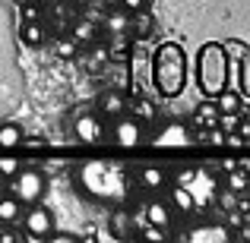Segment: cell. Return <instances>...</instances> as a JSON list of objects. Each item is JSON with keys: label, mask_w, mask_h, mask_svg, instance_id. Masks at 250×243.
Instances as JSON below:
<instances>
[{"label": "cell", "mask_w": 250, "mask_h": 243, "mask_svg": "<svg viewBox=\"0 0 250 243\" xmlns=\"http://www.w3.org/2000/svg\"><path fill=\"white\" fill-rule=\"evenodd\" d=\"M155 114H159V111H155V104L152 101H146V98H140V101H136L133 104V117H136V120H146V123H152L155 120Z\"/></svg>", "instance_id": "44dd1931"}, {"label": "cell", "mask_w": 250, "mask_h": 243, "mask_svg": "<svg viewBox=\"0 0 250 243\" xmlns=\"http://www.w3.org/2000/svg\"><path fill=\"white\" fill-rule=\"evenodd\" d=\"M54 51L61 57H73L76 54V38L73 35H57L54 38Z\"/></svg>", "instance_id": "d4e9b609"}, {"label": "cell", "mask_w": 250, "mask_h": 243, "mask_svg": "<svg viewBox=\"0 0 250 243\" xmlns=\"http://www.w3.org/2000/svg\"><path fill=\"white\" fill-rule=\"evenodd\" d=\"M127 82H130V73H127V63H121V60H114V67H111V89H127Z\"/></svg>", "instance_id": "d6986e66"}, {"label": "cell", "mask_w": 250, "mask_h": 243, "mask_svg": "<svg viewBox=\"0 0 250 243\" xmlns=\"http://www.w3.org/2000/svg\"><path fill=\"white\" fill-rule=\"evenodd\" d=\"M67 3H73V6H89V0H67Z\"/></svg>", "instance_id": "8d00e7d4"}, {"label": "cell", "mask_w": 250, "mask_h": 243, "mask_svg": "<svg viewBox=\"0 0 250 243\" xmlns=\"http://www.w3.org/2000/svg\"><path fill=\"white\" fill-rule=\"evenodd\" d=\"M241 224H244V218H241V212H238V208H228V231H238V227Z\"/></svg>", "instance_id": "f546056e"}, {"label": "cell", "mask_w": 250, "mask_h": 243, "mask_svg": "<svg viewBox=\"0 0 250 243\" xmlns=\"http://www.w3.org/2000/svg\"><path fill=\"white\" fill-rule=\"evenodd\" d=\"M102 25L111 32V35H121V32H127V29H130V19L124 16V13H108Z\"/></svg>", "instance_id": "e0dca14e"}, {"label": "cell", "mask_w": 250, "mask_h": 243, "mask_svg": "<svg viewBox=\"0 0 250 243\" xmlns=\"http://www.w3.org/2000/svg\"><path fill=\"white\" fill-rule=\"evenodd\" d=\"M104 63H108V51H104V48H95V51H92V57L85 60V70H89V73H98Z\"/></svg>", "instance_id": "4316f807"}, {"label": "cell", "mask_w": 250, "mask_h": 243, "mask_svg": "<svg viewBox=\"0 0 250 243\" xmlns=\"http://www.w3.org/2000/svg\"><path fill=\"white\" fill-rule=\"evenodd\" d=\"M102 6H108V10H114V6H121V0H98Z\"/></svg>", "instance_id": "d590c367"}, {"label": "cell", "mask_w": 250, "mask_h": 243, "mask_svg": "<svg viewBox=\"0 0 250 243\" xmlns=\"http://www.w3.org/2000/svg\"><path fill=\"white\" fill-rule=\"evenodd\" d=\"M171 199H174V206L184 208V212L193 208V193H190L187 187H174V189H171Z\"/></svg>", "instance_id": "603a6c76"}, {"label": "cell", "mask_w": 250, "mask_h": 243, "mask_svg": "<svg viewBox=\"0 0 250 243\" xmlns=\"http://www.w3.org/2000/svg\"><path fill=\"white\" fill-rule=\"evenodd\" d=\"M102 111H104V114H121V111H124V98H121V92H108V95H104L102 98Z\"/></svg>", "instance_id": "cb8c5ba5"}, {"label": "cell", "mask_w": 250, "mask_h": 243, "mask_svg": "<svg viewBox=\"0 0 250 243\" xmlns=\"http://www.w3.org/2000/svg\"><path fill=\"white\" fill-rule=\"evenodd\" d=\"M73 133H76V139H83V142H102L104 139V123L98 120L95 114L80 111L76 120H73Z\"/></svg>", "instance_id": "5b68a950"}, {"label": "cell", "mask_w": 250, "mask_h": 243, "mask_svg": "<svg viewBox=\"0 0 250 243\" xmlns=\"http://www.w3.org/2000/svg\"><path fill=\"white\" fill-rule=\"evenodd\" d=\"M247 199H250V183H247Z\"/></svg>", "instance_id": "74e56055"}, {"label": "cell", "mask_w": 250, "mask_h": 243, "mask_svg": "<svg viewBox=\"0 0 250 243\" xmlns=\"http://www.w3.org/2000/svg\"><path fill=\"white\" fill-rule=\"evenodd\" d=\"M19 139H22V130H19L16 123H3V127H0V149H3V152H16Z\"/></svg>", "instance_id": "9c48e42d"}, {"label": "cell", "mask_w": 250, "mask_h": 243, "mask_svg": "<svg viewBox=\"0 0 250 243\" xmlns=\"http://www.w3.org/2000/svg\"><path fill=\"white\" fill-rule=\"evenodd\" d=\"M222 54L228 57V60H250V48L244 41H238V38H228V41H222Z\"/></svg>", "instance_id": "8fae6325"}, {"label": "cell", "mask_w": 250, "mask_h": 243, "mask_svg": "<svg viewBox=\"0 0 250 243\" xmlns=\"http://www.w3.org/2000/svg\"><path fill=\"white\" fill-rule=\"evenodd\" d=\"M184 76H187V63L177 44H162L159 54L152 60V79L165 95H177L184 89Z\"/></svg>", "instance_id": "6da1fadb"}, {"label": "cell", "mask_w": 250, "mask_h": 243, "mask_svg": "<svg viewBox=\"0 0 250 243\" xmlns=\"http://www.w3.org/2000/svg\"><path fill=\"white\" fill-rule=\"evenodd\" d=\"M25 234L19 231L16 224H0V243H16V240H22Z\"/></svg>", "instance_id": "83f0119b"}, {"label": "cell", "mask_w": 250, "mask_h": 243, "mask_svg": "<svg viewBox=\"0 0 250 243\" xmlns=\"http://www.w3.org/2000/svg\"><path fill=\"white\" fill-rule=\"evenodd\" d=\"M22 16L32 22V19H38V16H42V10H38V6H25V10H22Z\"/></svg>", "instance_id": "836d02e7"}, {"label": "cell", "mask_w": 250, "mask_h": 243, "mask_svg": "<svg viewBox=\"0 0 250 243\" xmlns=\"http://www.w3.org/2000/svg\"><path fill=\"white\" fill-rule=\"evenodd\" d=\"M70 35H73L76 38V44H89V41H95V38H98V25L95 22H92V19H76V22L73 25H70Z\"/></svg>", "instance_id": "ba28073f"}, {"label": "cell", "mask_w": 250, "mask_h": 243, "mask_svg": "<svg viewBox=\"0 0 250 243\" xmlns=\"http://www.w3.org/2000/svg\"><path fill=\"white\" fill-rule=\"evenodd\" d=\"M121 6H127V10H146V0H121Z\"/></svg>", "instance_id": "4dcf8cb0"}, {"label": "cell", "mask_w": 250, "mask_h": 243, "mask_svg": "<svg viewBox=\"0 0 250 243\" xmlns=\"http://www.w3.org/2000/svg\"><path fill=\"white\" fill-rule=\"evenodd\" d=\"M225 73H228V57L222 54V44L209 41L203 44L200 57H196V79H200L206 95H219L225 85Z\"/></svg>", "instance_id": "7a4b0ae2"}, {"label": "cell", "mask_w": 250, "mask_h": 243, "mask_svg": "<svg viewBox=\"0 0 250 243\" xmlns=\"http://www.w3.org/2000/svg\"><path fill=\"white\" fill-rule=\"evenodd\" d=\"M48 189V177L35 168H25V170H16L10 177V196H16L22 206H32V202L42 199V193Z\"/></svg>", "instance_id": "3957f363"}, {"label": "cell", "mask_w": 250, "mask_h": 243, "mask_svg": "<svg viewBox=\"0 0 250 243\" xmlns=\"http://www.w3.org/2000/svg\"><path fill=\"white\" fill-rule=\"evenodd\" d=\"M143 237H146V240H152V243H159V240H165V227H159V224H146V227H143Z\"/></svg>", "instance_id": "f1b7e54d"}, {"label": "cell", "mask_w": 250, "mask_h": 243, "mask_svg": "<svg viewBox=\"0 0 250 243\" xmlns=\"http://www.w3.org/2000/svg\"><path fill=\"white\" fill-rule=\"evenodd\" d=\"M114 142H121V146H140L143 142V123L136 117L117 120L114 123Z\"/></svg>", "instance_id": "8992f818"}, {"label": "cell", "mask_w": 250, "mask_h": 243, "mask_svg": "<svg viewBox=\"0 0 250 243\" xmlns=\"http://www.w3.org/2000/svg\"><path fill=\"white\" fill-rule=\"evenodd\" d=\"M130 29H133L136 38L149 35V32H152V16H149V13H143V10H136L133 13V25H130Z\"/></svg>", "instance_id": "ac0fdd59"}, {"label": "cell", "mask_w": 250, "mask_h": 243, "mask_svg": "<svg viewBox=\"0 0 250 243\" xmlns=\"http://www.w3.org/2000/svg\"><path fill=\"white\" fill-rule=\"evenodd\" d=\"M234 199H238V193H231V189H228V193H222V206H225V208H234V206H238Z\"/></svg>", "instance_id": "1f68e13d"}, {"label": "cell", "mask_w": 250, "mask_h": 243, "mask_svg": "<svg viewBox=\"0 0 250 243\" xmlns=\"http://www.w3.org/2000/svg\"><path fill=\"white\" fill-rule=\"evenodd\" d=\"M222 168H225V174H228V170L238 168V161H234V158H225V161H222Z\"/></svg>", "instance_id": "e575fe53"}, {"label": "cell", "mask_w": 250, "mask_h": 243, "mask_svg": "<svg viewBox=\"0 0 250 243\" xmlns=\"http://www.w3.org/2000/svg\"><path fill=\"white\" fill-rule=\"evenodd\" d=\"M48 237H51V240H54V243H73V240H76V237H73V234H54V231H51V234H48Z\"/></svg>", "instance_id": "d6a6232c"}, {"label": "cell", "mask_w": 250, "mask_h": 243, "mask_svg": "<svg viewBox=\"0 0 250 243\" xmlns=\"http://www.w3.org/2000/svg\"><path fill=\"white\" fill-rule=\"evenodd\" d=\"M19 215H22V202L16 196H3L0 199V224H19Z\"/></svg>", "instance_id": "52a82bcc"}, {"label": "cell", "mask_w": 250, "mask_h": 243, "mask_svg": "<svg viewBox=\"0 0 250 243\" xmlns=\"http://www.w3.org/2000/svg\"><path fill=\"white\" fill-rule=\"evenodd\" d=\"M54 231V218H51L48 208H29V212L22 215V234L29 240H44L48 234Z\"/></svg>", "instance_id": "277c9868"}, {"label": "cell", "mask_w": 250, "mask_h": 243, "mask_svg": "<svg viewBox=\"0 0 250 243\" xmlns=\"http://www.w3.org/2000/svg\"><path fill=\"white\" fill-rule=\"evenodd\" d=\"M247 183H250V174L247 170H228V189H231V193H238V196H244L247 193Z\"/></svg>", "instance_id": "9a60e30c"}, {"label": "cell", "mask_w": 250, "mask_h": 243, "mask_svg": "<svg viewBox=\"0 0 250 243\" xmlns=\"http://www.w3.org/2000/svg\"><path fill=\"white\" fill-rule=\"evenodd\" d=\"M16 170H19V158L13 152H3L0 155V174H3V180H10Z\"/></svg>", "instance_id": "484cf974"}, {"label": "cell", "mask_w": 250, "mask_h": 243, "mask_svg": "<svg viewBox=\"0 0 250 243\" xmlns=\"http://www.w3.org/2000/svg\"><path fill=\"white\" fill-rule=\"evenodd\" d=\"M111 234L114 237H133V221H130V215L127 212H117L114 218H111Z\"/></svg>", "instance_id": "5bb4252c"}, {"label": "cell", "mask_w": 250, "mask_h": 243, "mask_svg": "<svg viewBox=\"0 0 250 243\" xmlns=\"http://www.w3.org/2000/svg\"><path fill=\"white\" fill-rule=\"evenodd\" d=\"M22 38H25V44H32V48H38V44L44 41V29L38 25V19H32V22L22 29Z\"/></svg>", "instance_id": "7402d4cb"}, {"label": "cell", "mask_w": 250, "mask_h": 243, "mask_svg": "<svg viewBox=\"0 0 250 243\" xmlns=\"http://www.w3.org/2000/svg\"><path fill=\"white\" fill-rule=\"evenodd\" d=\"M0 187H3V174H0Z\"/></svg>", "instance_id": "f35d334b"}, {"label": "cell", "mask_w": 250, "mask_h": 243, "mask_svg": "<svg viewBox=\"0 0 250 243\" xmlns=\"http://www.w3.org/2000/svg\"><path fill=\"white\" fill-rule=\"evenodd\" d=\"M140 180L146 183L149 189H159L162 183H165V170L162 168H152V164H149V168H143V174H140Z\"/></svg>", "instance_id": "ffe728a7"}, {"label": "cell", "mask_w": 250, "mask_h": 243, "mask_svg": "<svg viewBox=\"0 0 250 243\" xmlns=\"http://www.w3.org/2000/svg\"><path fill=\"white\" fill-rule=\"evenodd\" d=\"M196 123H200V127H215V123H219V108H215L212 98L196 104Z\"/></svg>", "instance_id": "7c38bea8"}, {"label": "cell", "mask_w": 250, "mask_h": 243, "mask_svg": "<svg viewBox=\"0 0 250 243\" xmlns=\"http://www.w3.org/2000/svg\"><path fill=\"white\" fill-rule=\"evenodd\" d=\"M143 212H146L149 224H159V227H168V224H171V212H168L165 202H149Z\"/></svg>", "instance_id": "30bf717a"}, {"label": "cell", "mask_w": 250, "mask_h": 243, "mask_svg": "<svg viewBox=\"0 0 250 243\" xmlns=\"http://www.w3.org/2000/svg\"><path fill=\"white\" fill-rule=\"evenodd\" d=\"M234 231H228V227H196L193 234H190V240H231Z\"/></svg>", "instance_id": "4fadbf2b"}, {"label": "cell", "mask_w": 250, "mask_h": 243, "mask_svg": "<svg viewBox=\"0 0 250 243\" xmlns=\"http://www.w3.org/2000/svg\"><path fill=\"white\" fill-rule=\"evenodd\" d=\"M159 142L162 146H181V142H190V133L184 127H168L165 133L159 136Z\"/></svg>", "instance_id": "2e32d148"}]
</instances>
